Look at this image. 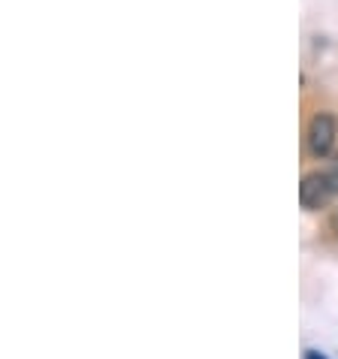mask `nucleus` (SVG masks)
<instances>
[{
    "mask_svg": "<svg viewBox=\"0 0 338 359\" xmlns=\"http://www.w3.org/2000/svg\"><path fill=\"white\" fill-rule=\"evenodd\" d=\"M323 172H326V178H330V184H332V191L338 194V154H335V161H332L330 166H326V169H323Z\"/></svg>",
    "mask_w": 338,
    "mask_h": 359,
    "instance_id": "nucleus-3",
    "label": "nucleus"
},
{
    "mask_svg": "<svg viewBox=\"0 0 338 359\" xmlns=\"http://www.w3.org/2000/svg\"><path fill=\"white\" fill-rule=\"evenodd\" d=\"M335 136H338V121L330 112H320L311 118L308 124V151L314 157H330L332 148H335Z\"/></svg>",
    "mask_w": 338,
    "mask_h": 359,
    "instance_id": "nucleus-1",
    "label": "nucleus"
},
{
    "mask_svg": "<svg viewBox=\"0 0 338 359\" xmlns=\"http://www.w3.org/2000/svg\"><path fill=\"white\" fill-rule=\"evenodd\" d=\"M332 229H335V236H338V208L332 212Z\"/></svg>",
    "mask_w": 338,
    "mask_h": 359,
    "instance_id": "nucleus-5",
    "label": "nucleus"
},
{
    "mask_svg": "<svg viewBox=\"0 0 338 359\" xmlns=\"http://www.w3.org/2000/svg\"><path fill=\"white\" fill-rule=\"evenodd\" d=\"M305 359H326V356H320L317 351H305Z\"/></svg>",
    "mask_w": 338,
    "mask_h": 359,
    "instance_id": "nucleus-4",
    "label": "nucleus"
},
{
    "mask_svg": "<svg viewBox=\"0 0 338 359\" xmlns=\"http://www.w3.org/2000/svg\"><path fill=\"white\" fill-rule=\"evenodd\" d=\"M335 196L330 178H326V172H308L302 178L299 184V203L302 208H308V212H317V208H323L330 199Z\"/></svg>",
    "mask_w": 338,
    "mask_h": 359,
    "instance_id": "nucleus-2",
    "label": "nucleus"
}]
</instances>
